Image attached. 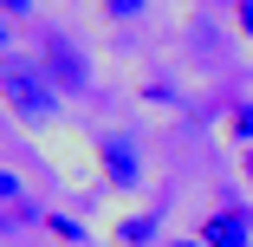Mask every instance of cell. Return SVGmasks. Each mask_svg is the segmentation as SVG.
<instances>
[{
  "instance_id": "15",
  "label": "cell",
  "mask_w": 253,
  "mask_h": 247,
  "mask_svg": "<svg viewBox=\"0 0 253 247\" xmlns=\"http://www.w3.org/2000/svg\"><path fill=\"white\" fill-rule=\"evenodd\" d=\"M214 7H234V0H214Z\"/></svg>"
},
{
  "instance_id": "13",
  "label": "cell",
  "mask_w": 253,
  "mask_h": 247,
  "mask_svg": "<svg viewBox=\"0 0 253 247\" xmlns=\"http://www.w3.org/2000/svg\"><path fill=\"white\" fill-rule=\"evenodd\" d=\"M7 39H13V33H7V13H0V46H7Z\"/></svg>"
},
{
  "instance_id": "14",
  "label": "cell",
  "mask_w": 253,
  "mask_h": 247,
  "mask_svg": "<svg viewBox=\"0 0 253 247\" xmlns=\"http://www.w3.org/2000/svg\"><path fill=\"white\" fill-rule=\"evenodd\" d=\"M247 176H253V150H247Z\"/></svg>"
},
{
  "instance_id": "2",
  "label": "cell",
  "mask_w": 253,
  "mask_h": 247,
  "mask_svg": "<svg viewBox=\"0 0 253 247\" xmlns=\"http://www.w3.org/2000/svg\"><path fill=\"white\" fill-rule=\"evenodd\" d=\"M39 65H45V78H52L59 91H91V59L65 33H39Z\"/></svg>"
},
{
  "instance_id": "12",
  "label": "cell",
  "mask_w": 253,
  "mask_h": 247,
  "mask_svg": "<svg viewBox=\"0 0 253 247\" xmlns=\"http://www.w3.org/2000/svg\"><path fill=\"white\" fill-rule=\"evenodd\" d=\"M163 247H208V241H201V234H182V241H163Z\"/></svg>"
},
{
  "instance_id": "9",
  "label": "cell",
  "mask_w": 253,
  "mask_h": 247,
  "mask_svg": "<svg viewBox=\"0 0 253 247\" xmlns=\"http://www.w3.org/2000/svg\"><path fill=\"white\" fill-rule=\"evenodd\" d=\"M45 228H52L59 241H84V228H78V221H65V215H45Z\"/></svg>"
},
{
  "instance_id": "1",
  "label": "cell",
  "mask_w": 253,
  "mask_h": 247,
  "mask_svg": "<svg viewBox=\"0 0 253 247\" xmlns=\"http://www.w3.org/2000/svg\"><path fill=\"white\" fill-rule=\"evenodd\" d=\"M59 98H65V91L45 78L39 59H0V104H7L20 124H33V130L52 124V117H59Z\"/></svg>"
},
{
  "instance_id": "4",
  "label": "cell",
  "mask_w": 253,
  "mask_h": 247,
  "mask_svg": "<svg viewBox=\"0 0 253 247\" xmlns=\"http://www.w3.org/2000/svg\"><path fill=\"white\" fill-rule=\"evenodd\" d=\"M33 221H45V215L33 208L26 182H20L13 169H0V234H20V228H33Z\"/></svg>"
},
{
  "instance_id": "3",
  "label": "cell",
  "mask_w": 253,
  "mask_h": 247,
  "mask_svg": "<svg viewBox=\"0 0 253 247\" xmlns=\"http://www.w3.org/2000/svg\"><path fill=\"white\" fill-rule=\"evenodd\" d=\"M97 169H104L111 189H143V156H136V143L124 130H104V137H97Z\"/></svg>"
},
{
  "instance_id": "10",
  "label": "cell",
  "mask_w": 253,
  "mask_h": 247,
  "mask_svg": "<svg viewBox=\"0 0 253 247\" xmlns=\"http://www.w3.org/2000/svg\"><path fill=\"white\" fill-rule=\"evenodd\" d=\"M234 26H240V39H253V0H234Z\"/></svg>"
},
{
  "instance_id": "7",
  "label": "cell",
  "mask_w": 253,
  "mask_h": 247,
  "mask_svg": "<svg viewBox=\"0 0 253 247\" xmlns=\"http://www.w3.org/2000/svg\"><path fill=\"white\" fill-rule=\"evenodd\" d=\"M227 137L240 143V150H253V104H234L227 111Z\"/></svg>"
},
{
  "instance_id": "8",
  "label": "cell",
  "mask_w": 253,
  "mask_h": 247,
  "mask_svg": "<svg viewBox=\"0 0 253 247\" xmlns=\"http://www.w3.org/2000/svg\"><path fill=\"white\" fill-rule=\"evenodd\" d=\"M97 7H104L111 20H143V7H149V0H97Z\"/></svg>"
},
{
  "instance_id": "5",
  "label": "cell",
  "mask_w": 253,
  "mask_h": 247,
  "mask_svg": "<svg viewBox=\"0 0 253 247\" xmlns=\"http://www.w3.org/2000/svg\"><path fill=\"white\" fill-rule=\"evenodd\" d=\"M195 234L208 241V247H253V215L247 208H214Z\"/></svg>"
},
{
  "instance_id": "6",
  "label": "cell",
  "mask_w": 253,
  "mask_h": 247,
  "mask_svg": "<svg viewBox=\"0 0 253 247\" xmlns=\"http://www.w3.org/2000/svg\"><path fill=\"white\" fill-rule=\"evenodd\" d=\"M111 241H117V247H149V241H156V208H143V215H124Z\"/></svg>"
},
{
  "instance_id": "11",
  "label": "cell",
  "mask_w": 253,
  "mask_h": 247,
  "mask_svg": "<svg viewBox=\"0 0 253 247\" xmlns=\"http://www.w3.org/2000/svg\"><path fill=\"white\" fill-rule=\"evenodd\" d=\"M0 13H7V20L13 13H33V0H0Z\"/></svg>"
}]
</instances>
